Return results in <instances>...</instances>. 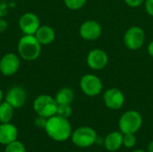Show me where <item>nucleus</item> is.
I'll return each instance as SVG.
<instances>
[{
  "instance_id": "f03ea898",
  "label": "nucleus",
  "mask_w": 153,
  "mask_h": 152,
  "mask_svg": "<svg viewBox=\"0 0 153 152\" xmlns=\"http://www.w3.org/2000/svg\"><path fill=\"white\" fill-rule=\"evenodd\" d=\"M19 56L26 61H34L40 56L41 44L34 35H23L18 41Z\"/></svg>"
},
{
  "instance_id": "aec40b11",
  "label": "nucleus",
  "mask_w": 153,
  "mask_h": 152,
  "mask_svg": "<svg viewBox=\"0 0 153 152\" xmlns=\"http://www.w3.org/2000/svg\"><path fill=\"white\" fill-rule=\"evenodd\" d=\"M73 114V108L71 107V105H67V104H61L57 106V109H56V115L65 118H69Z\"/></svg>"
},
{
  "instance_id": "f8f14e48",
  "label": "nucleus",
  "mask_w": 153,
  "mask_h": 152,
  "mask_svg": "<svg viewBox=\"0 0 153 152\" xmlns=\"http://www.w3.org/2000/svg\"><path fill=\"white\" fill-rule=\"evenodd\" d=\"M86 61L88 66L91 69L99 71L106 67L108 62V57L107 53L103 49L95 48L89 52Z\"/></svg>"
},
{
  "instance_id": "a211bd4d",
  "label": "nucleus",
  "mask_w": 153,
  "mask_h": 152,
  "mask_svg": "<svg viewBox=\"0 0 153 152\" xmlns=\"http://www.w3.org/2000/svg\"><path fill=\"white\" fill-rule=\"evenodd\" d=\"M14 116V108L5 100L0 104V124L10 123Z\"/></svg>"
},
{
  "instance_id": "f257e3e1",
  "label": "nucleus",
  "mask_w": 153,
  "mask_h": 152,
  "mask_svg": "<svg viewBox=\"0 0 153 152\" xmlns=\"http://www.w3.org/2000/svg\"><path fill=\"white\" fill-rule=\"evenodd\" d=\"M47 135L55 142H63L71 138L73 130L72 125L67 118L55 115L48 118L45 126Z\"/></svg>"
},
{
  "instance_id": "423d86ee",
  "label": "nucleus",
  "mask_w": 153,
  "mask_h": 152,
  "mask_svg": "<svg viewBox=\"0 0 153 152\" xmlns=\"http://www.w3.org/2000/svg\"><path fill=\"white\" fill-rule=\"evenodd\" d=\"M145 41V32L139 26H132L126 30L124 35V43L131 50L141 48Z\"/></svg>"
},
{
  "instance_id": "9d476101",
  "label": "nucleus",
  "mask_w": 153,
  "mask_h": 152,
  "mask_svg": "<svg viewBox=\"0 0 153 152\" xmlns=\"http://www.w3.org/2000/svg\"><path fill=\"white\" fill-rule=\"evenodd\" d=\"M79 33L82 39L85 40H96L102 33V27L98 22L88 20L80 26Z\"/></svg>"
},
{
  "instance_id": "a878e982",
  "label": "nucleus",
  "mask_w": 153,
  "mask_h": 152,
  "mask_svg": "<svg viewBox=\"0 0 153 152\" xmlns=\"http://www.w3.org/2000/svg\"><path fill=\"white\" fill-rule=\"evenodd\" d=\"M8 27L7 21L4 19H0V33H3Z\"/></svg>"
},
{
  "instance_id": "9b49d317",
  "label": "nucleus",
  "mask_w": 153,
  "mask_h": 152,
  "mask_svg": "<svg viewBox=\"0 0 153 152\" xmlns=\"http://www.w3.org/2000/svg\"><path fill=\"white\" fill-rule=\"evenodd\" d=\"M103 100L108 108L117 110L120 109L125 104V95L120 90L117 88H111L105 91L103 95Z\"/></svg>"
},
{
  "instance_id": "ddd939ff",
  "label": "nucleus",
  "mask_w": 153,
  "mask_h": 152,
  "mask_svg": "<svg viewBox=\"0 0 153 152\" xmlns=\"http://www.w3.org/2000/svg\"><path fill=\"white\" fill-rule=\"evenodd\" d=\"M4 99L13 108H20L24 106L27 100L26 90L21 86H13L6 92Z\"/></svg>"
},
{
  "instance_id": "0eeeda50",
  "label": "nucleus",
  "mask_w": 153,
  "mask_h": 152,
  "mask_svg": "<svg viewBox=\"0 0 153 152\" xmlns=\"http://www.w3.org/2000/svg\"><path fill=\"white\" fill-rule=\"evenodd\" d=\"M82 91L89 97H95L100 94L103 89L100 79L94 74H85L80 80Z\"/></svg>"
},
{
  "instance_id": "cd10ccee",
  "label": "nucleus",
  "mask_w": 153,
  "mask_h": 152,
  "mask_svg": "<svg viewBox=\"0 0 153 152\" xmlns=\"http://www.w3.org/2000/svg\"><path fill=\"white\" fill-rule=\"evenodd\" d=\"M148 152H153V141H152L148 145Z\"/></svg>"
},
{
  "instance_id": "4468645a",
  "label": "nucleus",
  "mask_w": 153,
  "mask_h": 152,
  "mask_svg": "<svg viewBox=\"0 0 153 152\" xmlns=\"http://www.w3.org/2000/svg\"><path fill=\"white\" fill-rule=\"evenodd\" d=\"M18 139L17 127L10 123L0 124V144L7 145Z\"/></svg>"
},
{
  "instance_id": "c85d7f7f",
  "label": "nucleus",
  "mask_w": 153,
  "mask_h": 152,
  "mask_svg": "<svg viewBox=\"0 0 153 152\" xmlns=\"http://www.w3.org/2000/svg\"><path fill=\"white\" fill-rule=\"evenodd\" d=\"M3 98H4V94H3V91H2V90L0 89V104L3 102L2 100H3Z\"/></svg>"
},
{
  "instance_id": "20e7f679",
  "label": "nucleus",
  "mask_w": 153,
  "mask_h": 152,
  "mask_svg": "<svg viewBox=\"0 0 153 152\" xmlns=\"http://www.w3.org/2000/svg\"><path fill=\"white\" fill-rule=\"evenodd\" d=\"M143 125V117L138 111L128 110L125 112L118 121L119 130L123 134L137 133Z\"/></svg>"
},
{
  "instance_id": "393cba45",
  "label": "nucleus",
  "mask_w": 153,
  "mask_h": 152,
  "mask_svg": "<svg viewBox=\"0 0 153 152\" xmlns=\"http://www.w3.org/2000/svg\"><path fill=\"white\" fill-rule=\"evenodd\" d=\"M126 4L131 7H138L140 6L145 0H124Z\"/></svg>"
},
{
  "instance_id": "5701e85b",
  "label": "nucleus",
  "mask_w": 153,
  "mask_h": 152,
  "mask_svg": "<svg viewBox=\"0 0 153 152\" xmlns=\"http://www.w3.org/2000/svg\"><path fill=\"white\" fill-rule=\"evenodd\" d=\"M47 121H48V118L38 116L34 120V125L39 129H45V126L47 125Z\"/></svg>"
},
{
  "instance_id": "dca6fc26",
  "label": "nucleus",
  "mask_w": 153,
  "mask_h": 152,
  "mask_svg": "<svg viewBox=\"0 0 153 152\" xmlns=\"http://www.w3.org/2000/svg\"><path fill=\"white\" fill-rule=\"evenodd\" d=\"M38 41L42 45H49L55 39L56 33L53 28L48 25L39 26L36 33L34 34Z\"/></svg>"
},
{
  "instance_id": "2eb2a0df",
  "label": "nucleus",
  "mask_w": 153,
  "mask_h": 152,
  "mask_svg": "<svg viewBox=\"0 0 153 152\" xmlns=\"http://www.w3.org/2000/svg\"><path fill=\"white\" fill-rule=\"evenodd\" d=\"M124 134L119 131H114L108 133L104 139V147L107 151L110 152L117 151L123 145Z\"/></svg>"
},
{
  "instance_id": "bb28decb",
  "label": "nucleus",
  "mask_w": 153,
  "mask_h": 152,
  "mask_svg": "<svg viewBox=\"0 0 153 152\" xmlns=\"http://www.w3.org/2000/svg\"><path fill=\"white\" fill-rule=\"evenodd\" d=\"M148 53H149V55L153 58V40L150 42V44L148 46Z\"/></svg>"
},
{
  "instance_id": "1a4fd4ad",
  "label": "nucleus",
  "mask_w": 153,
  "mask_h": 152,
  "mask_svg": "<svg viewBox=\"0 0 153 152\" xmlns=\"http://www.w3.org/2000/svg\"><path fill=\"white\" fill-rule=\"evenodd\" d=\"M18 24L24 35H34L40 26V22L35 13H25L20 17Z\"/></svg>"
},
{
  "instance_id": "c756f323",
  "label": "nucleus",
  "mask_w": 153,
  "mask_h": 152,
  "mask_svg": "<svg viewBox=\"0 0 153 152\" xmlns=\"http://www.w3.org/2000/svg\"><path fill=\"white\" fill-rule=\"evenodd\" d=\"M133 152H146L145 151H143V150H135V151H134Z\"/></svg>"
},
{
  "instance_id": "412c9836",
  "label": "nucleus",
  "mask_w": 153,
  "mask_h": 152,
  "mask_svg": "<svg viewBox=\"0 0 153 152\" xmlns=\"http://www.w3.org/2000/svg\"><path fill=\"white\" fill-rule=\"evenodd\" d=\"M87 0H64L65 6L70 10H79L86 4Z\"/></svg>"
},
{
  "instance_id": "6ab92c4d",
  "label": "nucleus",
  "mask_w": 153,
  "mask_h": 152,
  "mask_svg": "<svg viewBox=\"0 0 153 152\" xmlns=\"http://www.w3.org/2000/svg\"><path fill=\"white\" fill-rule=\"evenodd\" d=\"M4 152H26V148L22 142L16 140L5 145Z\"/></svg>"
},
{
  "instance_id": "39448f33",
  "label": "nucleus",
  "mask_w": 153,
  "mask_h": 152,
  "mask_svg": "<svg viewBox=\"0 0 153 152\" xmlns=\"http://www.w3.org/2000/svg\"><path fill=\"white\" fill-rule=\"evenodd\" d=\"M96 131L90 126H81L75 129L71 135L72 142L78 148L85 149L96 143Z\"/></svg>"
},
{
  "instance_id": "7ed1b4c3",
  "label": "nucleus",
  "mask_w": 153,
  "mask_h": 152,
  "mask_svg": "<svg viewBox=\"0 0 153 152\" xmlns=\"http://www.w3.org/2000/svg\"><path fill=\"white\" fill-rule=\"evenodd\" d=\"M57 106L58 104L55 98L47 94H41L38 96L32 104V108L35 113L38 116H43L45 118H49L56 115Z\"/></svg>"
},
{
  "instance_id": "b1692460",
  "label": "nucleus",
  "mask_w": 153,
  "mask_h": 152,
  "mask_svg": "<svg viewBox=\"0 0 153 152\" xmlns=\"http://www.w3.org/2000/svg\"><path fill=\"white\" fill-rule=\"evenodd\" d=\"M145 11L151 16H153V0H145Z\"/></svg>"
},
{
  "instance_id": "6e6552de",
  "label": "nucleus",
  "mask_w": 153,
  "mask_h": 152,
  "mask_svg": "<svg viewBox=\"0 0 153 152\" xmlns=\"http://www.w3.org/2000/svg\"><path fill=\"white\" fill-rule=\"evenodd\" d=\"M21 61L17 55L7 53L0 59V72L4 76H12L20 69Z\"/></svg>"
},
{
  "instance_id": "f3484780",
  "label": "nucleus",
  "mask_w": 153,
  "mask_h": 152,
  "mask_svg": "<svg viewBox=\"0 0 153 152\" xmlns=\"http://www.w3.org/2000/svg\"><path fill=\"white\" fill-rule=\"evenodd\" d=\"M55 99L58 105H61V104L71 105L74 99V93L72 89L68 87H64L56 93Z\"/></svg>"
},
{
  "instance_id": "4be33fe9",
  "label": "nucleus",
  "mask_w": 153,
  "mask_h": 152,
  "mask_svg": "<svg viewBox=\"0 0 153 152\" xmlns=\"http://www.w3.org/2000/svg\"><path fill=\"white\" fill-rule=\"evenodd\" d=\"M136 144V137L134 136V133H127V134H124V138H123V145L127 148V149H131L133 147H134Z\"/></svg>"
}]
</instances>
